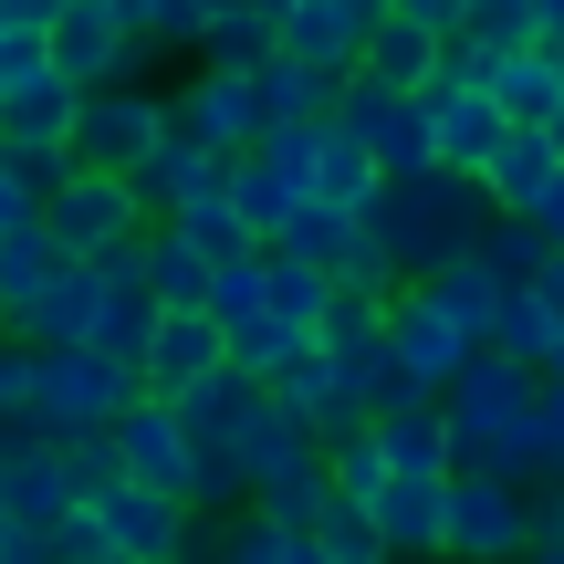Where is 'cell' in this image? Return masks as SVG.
Returning <instances> with one entry per match:
<instances>
[{"label": "cell", "instance_id": "1", "mask_svg": "<svg viewBox=\"0 0 564 564\" xmlns=\"http://www.w3.org/2000/svg\"><path fill=\"white\" fill-rule=\"evenodd\" d=\"M533 377H544V366H512V356H491V345H470V356H460V377L440 387L449 470L533 481Z\"/></svg>", "mask_w": 564, "mask_h": 564}, {"label": "cell", "instance_id": "2", "mask_svg": "<svg viewBox=\"0 0 564 564\" xmlns=\"http://www.w3.org/2000/svg\"><path fill=\"white\" fill-rule=\"evenodd\" d=\"M356 220L387 241V262L419 282L429 262H449V251H470V241H481L491 199H481L470 178H449V167H387V178H377V199H366Z\"/></svg>", "mask_w": 564, "mask_h": 564}, {"label": "cell", "instance_id": "3", "mask_svg": "<svg viewBox=\"0 0 564 564\" xmlns=\"http://www.w3.org/2000/svg\"><path fill=\"white\" fill-rule=\"evenodd\" d=\"M126 398H137V366L105 356L95 335H74V345H32V408H21V429H42V440H74V429H105Z\"/></svg>", "mask_w": 564, "mask_h": 564}, {"label": "cell", "instance_id": "4", "mask_svg": "<svg viewBox=\"0 0 564 564\" xmlns=\"http://www.w3.org/2000/svg\"><path fill=\"white\" fill-rule=\"evenodd\" d=\"M84 512H95V533H105V564H178L188 544H199V523H188L178 491L126 481V470L105 491H84Z\"/></svg>", "mask_w": 564, "mask_h": 564}, {"label": "cell", "instance_id": "5", "mask_svg": "<svg viewBox=\"0 0 564 564\" xmlns=\"http://www.w3.org/2000/svg\"><path fill=\"white\" fill-rule=\"evenodd\" d=\"M32 220L53 230L74 262H95V251L137 241V230H147V209H137V188H126L116 167H74V158H63V178L42 188V209H32Z\"/></svg>", "mask_w": 564, "mask_h": 564}, {"label": "cell", "instance_id": "6", "mask_svg": "<svg viewBox=\"0 0 564 564\" xmlns=\"http://www.w3.org/2000/svg\"><path fill=\"white\" fill-rule=\"evenodd\" d=\"M158 126H167V95H137L126 74L116 84H84L74 126H63V158H74V167H116V178H126V167L158 147Z\"/></svg>", "mask_w": 564, "mask_h": 564}, {"label": "cell", "instance_id": "7", "mask_svg": "<svg viewBox=\"0 0 564 564\" xmlns=\"http://www.w3.org/2000/svg\"><path fill=\"white\" fill-rule=\"evenodd\" d=\"M440 554H470V564L523 554V481H502V470H449L440 481Z\"/></svg>", "mask_w": 564, "mask_h": 564}, {"label": "cell", "instance_id": "8", "mask_svg": "<svg viewBox=\"0 0 564 564\" xmlns=\"http://www.w3.org/2000/svg\"><path fill=\"white\" fill-rule=\"evenodd\" d=\"M42 53H53L63 84H116V74H137L147 32L126 11H105V0H63V11L42 21Z\"/></svg>", "mask_w": 564, "mask_h": 564}, {"label": "cell", "instance_id": "9", "mask_svg": "<svg viewBox=\"0 0 564 564\" xmlns=\"http://www.w3.org/2000/svg\"><path fill=\"white\" fill-rule=\"evenodd\" d=\"M167 126H188L199 147L241 158V147L262 137V105H251V63H209V53H199V74L167 95Z\"/></svg>", "mask_w": 564, "mask_h": 564}, {"label": "cell", "instance_id": "10", "mask_svg": "<svg viewBox=\"0 0 564 564\" xmlns=\"http://www.w3.org/2000/svg\"><path fill=\"white\" fill-rule=\"evenodd\" d=\"M460 356H470V335L419 293V282H398V293H387V366H398L408 387H429V398H440V387L460 377Z\"/></svg>", "mask_w": 564, "mask_h": 564}, {"label": "cell", "instance_id": "11", "mask_svg": "<svg viewBox=\"0 0 564 564\" xmlns=\"http://www.w3.org/2000/svg\"><path fill=\"white\" fill-rule=\"evenodd\" d=\"M126 188H137L147 220H167V209H188V199H220V188H230V158H220V147H199L188 126H158V147L126 167Z\"/></svg>", "mask_w": 564, "mask_h": 564}, {"label": "cell", "instance_id": "12", "mask_svg": "<svg viewBox=\"0 0 564 564\" xmlns=\"http://www.w3.org/2000/svg\"><path fill=\"white\" fill-rule=\"evenodd\" d=\"M314 356L335 366V377L366 387V419H377V366H387V293H366V282H335L314 314Z\"/></svg>", "mask_w": 564, "mask_h": 564}, {"label": "cell", "instance_id": "13", "mask_svg": "<svg viewBox=\"0 0 564 564\" xmlns=\"http://www.w3.org/2000/svg\"><path fill=\"white\" fill-rule=\"evenodd\" d=\"M387 21V0H282L272 11V42L303 63H324V74H356V42Z\"/></svg>", "mask_w": 564, "mask_h": 564}, {"label": "cell", "instance_id": "14", "mask_svg": "<svg viewBox=\"0 0 564 564\" xmlns=\"http://www.w3.org/2000/svg\"><path fill=\"white\" fill-rule=\"evenodd\" d=\"M105 440H116V470H126V481H158V491H178V481H188L178 408H167V398H147V387L116 408V419H105Z\"/></svg>", "mask_w": 564, "mask_h": 564}, {"label": "cell", "instance_id": "15", "mask_svg": "<svg viewBox=\"0 0 564 564\" xmlns=\"http://www.w3.org/2000/svg\"><path fill=\"white\" fill-rule=\"evenodd\" d=\"M429 95V167H449V178H481L491 137H502V105L481 95V84H419Z\"/></svg>", "mask_w": 564, "mask_h": 564}, {"label": "cell", "instance_id": "16", "mask_svg": "<svg viewBox=\"0 0 564 564\" xmlns=\"http://www.w3.org/2000/svg\"><path fill=\"white\" fill-rule=\"evenodd\" d=\"M440 481H449V470H377L366 523H377L387 554H440Z\"/></svg>", "mask_w": 564, "mask_h": 564}, {"label": "cell", "instance_id": "17", "mask_svg": "<svg viewBox=\"0 0 564 564\" xmlns=\"http://www.w3.org/2000/svg\"><path fill=\"white\" fill-rule=\"evenodd\" d=\"M314 449H324V440H314V419H303L293 398H272V387H262V408L241 419V440H230V460H241V481L262 491V481H282V470H303Z\"/></svg>", "mask_w": 564, "mask_h": 564}, {"label": "cell", "instance_id": "18", "mask_svg": "<svg viewBox=\"0 0 564 564\" xmlns=\"http://www.w3.org/2000/svg\"><path fill=\"white\" fill-rule=\"evenodd\" d=\"M95 303H105V262H63V272L11 314V335H21V345H74V335H95Z\"/></svg>", "mask_w": 564, "mask_h": 564}, {"label": "cell", "instance_id": "19", "mask_svg": "<svg viewBox=\"0 0 564 564\" xmlns=\"http://www.w3.org/2000/svg\"><path fill=\"white\" fill-rule=\"evenodd\" d=\"M554 167H564V158H554V137H544V126L502 116V137H491V158H481V178H470V188H481L491 209H533V188H544Z\"/></svg>", "mask_w": 564, "mask_h": 564}, {"label": "cell", "instance_id": "20", "mask_svg": "<svg viewBox=\"0 0 564 564\" xmlns=\"http://www.w3.org/2000/svg\"><path fill=\"white\" fill-rule=\"evenodd\" d=\"M481 95L502 105V116L544 126L554 105H564V63L544 53V42H502V53H481Z\"/></svg>", "mask_w": 564, "mask_h": 564}, {"label": "cell", "instance_id": "21", "mask_svg": "<svg viewBox=\"0 0 564 564\" xmlns=\"http://www.w3.org/2000/svg\"><path fill=\"white\" fill-rule=\"evenodd\" d=\"M377 178H387L377 147H366L356 126L324 105V126H314V178H303V188H314V199H335V209H366V199H377Z\"/></svg>", "mask_w": 564, "mask_h": 564}, {"label": "cell", "instance_id": "22", "mask_svg": "<svg viewBox=\"0 0 564 564\" xmlns=\"http://www.w3.org/2000/svg\"><path fill=\"white\" fill-rule=\"evenodd\" d=\"M74 95H84V84H63L53 63H42L32 84H0V147H63V126H74Z\"/></svg>", "mask_w": 564, "mask_h": 564}, {"label": "cell", "instance_id": "23", "mask_svg": "<svg viewBox=\"0 0 564 564\" xmlns=\"http://www.w3.org/2000/svg\"><path fill=\"white\" fill-rule=\"evenodd\" d=\"M377 460L387 470H449V419H440V398H408V408H377Z\"/></svg>", "mask_w": 564, "mask_h": 564}, {"label": "cell", "instance_id": "24", "mask_svg": "<svg viewBox=\"0 0 564 564\" xmlns=\"http://www.w3.org/2000/svg\"><path fill=\"white\" fill-rule=\"evenodd\" d=\"M335 84H345V74H324V63L282 53V42L251 63V105H262V126H272V116H324V105H335Z\"/></svg>", "mask_w": 564, "mask_h": 564}, {"label": "cell", "instance_id": "25", "mask_svg": "<svg viewBox=\"0 0 564 564\" xmlns=\"http://www.w3.org/2000/svg\"><path fill=\"white\" fill-rule=\"evenodd\" d=\"M63 262H74V251H63L42 220H11V230H0V324H11V314H21V303H32Z\"/></svg>", "mask_w": 564, "mask_h": 564}, {"label": "cell", "instance_id": "26", "mask_svg": "<svg viewBox=\"0 0 564 564\" xmlns=\"http://www.w3.org/2000/svg\"><path fill=\"white\" fill-rule=\"evenodd\" d=\"M429 63H440V32H419L408 11H387L356 42V74H377V84H429Z\"/></svg>", "mask_w": 564, "mask_h": 564}, {"label": "cell", "instance_id": "27", "mask_svg": "<svg viewBox=\"0 0 564 564\" xmlns=\"http://www.w3.org/2000/svg\"><path fill=\"white\" fill-rule=\"evenodd\" d=\"M220 199H230V209H241V220H251V230L272 241V220H282V209L303 199V178H293L282 158H262V147H241V158H230V188H220Z\"/></svg>", "mask_w": 564, "mask_h": 564}, {"label": "cell", "instance_id": "28", "mask_svg": "<svg viewBox=\"0 0 564 564\" xmlns=\"http://www.w3.org/2000/svg\"><path fill=\"white\" fill-rule=\"evenodd\" d=\"M324 293H335V272H324V262H303V251H272V241H262V314H282V324H303V335H314Z\"/></svg>", "mask_w": 564, "mask_h": 564}, {"label": "cell", "instance_id": "29", "mask_svg": "<svg viewBox=\"0 0 564 564\" xmlns=\"http://www.w3.org/2000/svg\"><path fill=\"white\" fill-rule=\"evenodd\" d=\"M345 241H356V209L314 199V188H303V199L282 209V220H272V251H303V262H324V272L345 262Z\"/></svg>", "mask_w": 564, "mask_h": 564}, {"label": "cell", "instance_id": "30", "mask_svg": "<svg viewBox=\"0 0 564 564\" xmlns=\"http://www.w3.org/2000/svg\"><path fill=\"white\" fill-rule=\"evenodd\" d=\"M167 230H178L199 262H241V251H262V230H251L230 199H188V209H167Z\"/></svg>", "mask_w": 564, "mask_h": 564}, {"label": "cell", "instance_id": "31", "mask_svg": "<svg viewBox=\"0 0 564 564\" xmlns=\"http://www.w3.org/2000/svg\"><path fill=\"white\" fill-rule=\"evenodd\" d=\"M220 554H230V564H314V533H303V523H272V512L251 502L241 523L220 533Z\"/></svg>", "mask_w": 564, "mask_h": 564}, {"label": "cell", "instance_id": "32", "mask_svg": "<svg viewBox=\"0 0 564 564\" xmlns=\"http://www.w3.org/2000/svg\"><path fill=\"white\" fill-rule=\"evenodd\" d=\"M220 345H230V366H251V377L272 387V377H282V366H293L314 335H303V324H282V314H251V324H230Z\"/></svg>", "mask_w": 564, "mask_h": 564}, {"label": "cell", "instance_id": "33", "mask_svg": "<svg viewBox=\"0 0 564 564\" xmlns=\"http://www.w3.org/2000/svg\"><path fill=\"white\" fill-rule=\"evenodd\" d=\"M544 335H554V324L544 314H533V293H523V282H502V303H491V356H512V366H544Z\"/></svg>", "mask_w": 564, "mask_h": 564}, {"label": "cell", "instance_id": "34", "mask_svg": "<svg viewBox=\"0 0 564 564\" xmlns=\"http://www.w3.org/2000/svg\"><path fill=\"white\" fill-rule=\"evenodd\" d=\"M199 53H209V63H262V53H272V11H251V0L209 11V21H199Z\"/></svg>", "mask_w": 564, "mask_h": 564}, {"label": "cell", "instance_id": "35", "mask_svg": "<svg viewBox=\"0 0 564 564\" xmlns=\"http://www.w3.org/2000/svg\"><path fill=\"white\" fill-rule=\"evenodd\" d=\"M377 523H366V502H324L314 512V564H377Z\"/></svg>", "mask_w": 564, "mask_h": 564}, {"label": "cell", "instance_id": "36", "mask_svg": "<svg viewBox=\"0 0 564 564\" xmlns=\"http://www.w3.org/2000/svg\"><path fill=\"white\" fill-rule=\"evenodd\" d=\"M533 481H564V366L533 377Z\"/></svg>", "mask_w": 564, "mask_h": 564}, {"label": "cell", "instance_id": "37", "mask_svg": "<svg viewBox=\"0 0 564 564\" xmlns=\"http://www.w3.org/2000/svg\"><path fill=\"white\" fill-rule=\"evenodd\" d=\"M199 21H209V0H137V32L167 42V53H199Z\"/></svg>", "mask_w": 564, "mask_h": 564}, {"label": "cell", "instance_id": "38", "mask_svg": "<svg viewBox=\"0 0 564 564\" xmlns=\"http://www.w3.org/2000/svg\"><path fill=\"white\" fill-rule=\"evenodd\" d=\"M21 408H32V345H21L11 324H0V429H11Z\"/></svg>", "mask_w": 564, "mask_h": 564}, {"label": "cell", "instance_id": "39", "mask_svg": "<svg viewBox=\"0 0 564 564\" xmlns=\"http://www.w3.org/2000/svg\"><path fill=\"white\" fill-rule=\"evenodd\" d=\"M42 63H53L42 53V21H0V84H32Z\"/></svg>", "mask_w": 564, "mask_h": 564}, {"label": "cell", "instance_id": "40", "mask_svg": "<svg viewBox=\"0 0 564 564\" xmlns=\"http://www.w3.org/2000/svg\"><path fill=\"white\" fill-rule=\"evenodd\" d=\"M523 554H544V564H564V481L544 491V502H523Z\"/></svg>", "mask_w": 564, "mask_h": 564}, {"label": "cell", "instance_id": "41", "mask_svg": "<svg viewBox=\"0 0 564 564\" xmlns=\"http://www.w3.org/2000/svg\"><path fill=\"white\" fill-rule=\"evenodd\" d=\"M523 293H533V314H544L554 335H564V241H544V262L523 272Z\"/></svg>", "mask_w": 564, "mask_h": 564}, {"label": "cell", "instance_id": "42", "mask_svg": "<svg viewBox=\"0 0 564 564\" xmlns=\"http://www.w3.org/2000/svg\"><path fill=\"white\" fill-rule=\"evenodd\" d=\"M387 11H408L419 32H460V0H387Z\"/></svg>", "mask_w": 564, "mask_h": 564}, {"label": "cell", "instance_id": "43", "mask_svg": "<svg viewBox=\"0 0 564 564\" xmlns=\"http://www.w3.org/2000/svg\"><path fill=\"white\" fill-rule=\"evenodd\" d=\"M533 42H544V53L564 63V0H533Z\"/></svg>", "mask_w": 564, "mask_h": 564}, {"label": "cell", "instance_id": "44", "mask_svg": "<svg viewBox=\"0 0 564 564\" xmlns=\"http://www.w3.org/2000/svg\"><path fill=\"white\" fill-rule=\"evenodd\" d=\"M544 137H554V158H564V105H554V116H544Z\"/></svg>", "mask_w": 564, "mask_h": 564}, {"label": "cell", "instance_id": "45", "mask_svg": "<svg viewBox=\"0 0 564 564\" xmlns=\"http://www.w3.org/2000/svg\"><path fill=\"white\" fill-rule=\"evenodd\" d=\"M251 11H282V0H251Z\"/></svg>", "mask_w": 564, "mask_h": 564}]
</instances>
